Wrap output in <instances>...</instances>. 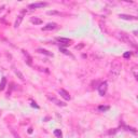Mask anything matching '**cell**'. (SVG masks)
I'll use <instances>...</instances> for the list:
<instances>
[{
  "instance_id": "6da1fadb",
  "label": "cell",
  "mask_w": 138,
  "mask_h": 138,
  "mask_svg": "<svg viewBox=\"0 0 138 138\" xmlns=\"http://www.w3.org/2000/svg\"><path fill=\"white\" fill-rule=\"evenodd\" d=\"M115 33H117L115 36H117V37L119 38L120 40H121L122 42L127 43V44H131L133 48H136V47H137V44H136V41L131 37V36L128 35V33H124V31H117Z\"/></svg>"
},
{
  "instance_id": "7a4b0ae2",
  "label": "cell",
  "mask_w": 138,
  "mask_h": 138,
  "mask_svg": "<svg viewBox=\"0 0 138 138\" xmlns=\"http://www.w3.org/2000/svg\"><path fill=\"white\" fill-rule=\"evenodd\" d=\"M121 69H122V65L121 63H120L119 61H114L112 62V64H111V68H110V77L112 78H118L120 76V72H121Z\"/></svg>"
},
{
  "instance_id": "3957f363",
  "label": "cell",
  "mask_w": 138,
  "mask_h": 138,
  "mask_svg": "<svg viewBox=\"0 0 138 138\" xmlns=\"http://www.w3.org/2000/svg\"><path fill=\"white\" fill-rule=\"evenodd\" d=\"M107 89H108L107 82H103V83H100V85L98 86V93H99V95H100V96L106 95V93H107Z\"/></svg>"
},
{
  "instance_id": "277c9868",
  "label": "cell",
  "mask_w": 138,
  "mask_h": 138,
  "mask_svg": "<svg viewBox=\"0 0 138 138\" xmlns=\"http://www.w3.org/2000/svg\"><path fill=\"white\" fill-rule=\"evenodd\" d=\"M47 96H48V98H49L51 101H53V103L55 104V105L59 106V107H65V106H66V104L64 103V101L58 100V99L55 98V97H53V96H51V95H47Z\"/></svg>"
},
{
  "instance_id": "5b68a950",
  "label": "cell",
  "mask_w": 138,
  "mask_h": 138,
  "mask_svg": "<svg viewBox=\"0 0 138 138\" xmlns=\"http://www.w3.org/2000/svg\"><path fill=\"white\" fill-rule=\"evenodd\" d=\"M47 5H48L47 2H35L29 5L28 8L29 9H38V8H43V7H47Z\"/></svg>"
},
{
  "instance_id": "8992f818",
  "label": "cell",
  "mask_w": 138,
  "mask_h": 138,
  "mask_svg": "<svg viewBox=\"0 0 138 138\" xmlns=\"http://www.w3.org/2000/svg\"><path fill=\"white\" fill-rule=\"evenodd\" d=\"M58 93H59V95H61L62 97H63V98L66 99V100H70L71 96L69 95V93H68L67 91H65V90L61 89V90H58Z\"/></svg>"
},
{
  "instance_id": "52a82bcc",
  "label": "cell",
  "mask_w": 138,
  "mask_h": 138,
  "mask_svg": "<svg viewBox=\"0 0 138 138\" xmlns=\"http://www.w3.org/2000/svg\"><path fill=\"white\" fill-rule=\"evenodd\" d=\"M56 27H57V24L56 23H49V24H47L44 27H42V30H44V31L53 30V29H55Z\"/></svg>"
},
{
  "instance_id": "ba28073f",
  "label": "cell",
  "mask_w": 138,
  "mask_h": 138,
  "mask_svg": "<svg viewBox=\"0 0 138 138\" xmlns=\"http://www.w3.org/2000/svg\"><path fill=\"white\" fill-rule=\"evenodd\" d=\"M56 40L58 41V42H61L62 44H65V45L70 44V42H71V40H70V39H68V38H62V37H58V38H56Z\"/></svg>"
},
{
  "instance_id": "9c48e42d",
  "label": "cell",
  "mask_w": 138,
  "mask_h": 138,
  "mask_svg": "<svg viewBox=\"0 0 138 138\" xmlns=\"http://www.w3.org/2000/svg\"><path fill=\"white\" fill-rule=\"evenodd\" d=\"M119 17H121V19H129V21H135V19H137V17H136V16H133V15H127V14H120Z\"/></svg>"
},
{
  "instance_id": "30bf717a",
  "label": "cell",
  "mask_w": 138,
  "mask_h": 138,
  "mask_svg": "<svg viewBox=\"0 0 138 138\" xmlns=\"http://www.w3.org/2000/svg\"><path fill=\"white\" fill-rule=\"evenodd\" d=\"M23 15H19L17 16V19H16V21H15V23H14V27L15 28H17V27H19V25H21V23L23 22Z\"/></svg>"
},
{
  "instance_id": "8fae6325",
  "label": "cell",
  "mask_w": 138,
  "mask_h": 138,
  "mask_svg": "<svg viewBox=\"0 0 138 138\" xmlns=\"http://www.w3.org/2000/svg\"><path fill=\"white\" fill-rule=\"evenodd\" d=\"M37 52L38 53H41V54H44V55H48V56H53V53H51V52L47 51L44 49H38Z\"/></svg>"
},
{
  "instance_id": "7c38bea8",
  "label": "cell",
  "mask_w": 138,
  "mask_h": 138,
  "mask_svg": "<svg viewBox=\"0 0 138 138\" xmlns=\"http://www.w3.org/2000/svg\"><path fill=\"white\" fill-rule=\"evenodd\" d=\"M30 22L33 24H35V25H41V24H42V19H38V17H31Z\"/></svg>"
},
{
  "instance_id": "4fadbf2b",
  "label": "cell",
  "mask_w": 138,
  "mask_h": 138,
  "mask_svg": "<svg viewBox=\"0 0 138 138\" xmlns=\"http://www.w3.org/2000/svg\"><path fill=\"white\" fill-rule=\"evenodd\" d=\"M5 85H7V79H5V77H2L1 82H0V91H3Z\"/></svg>"
},
{
  "instance_id": "5bb4252c",
  "label": "cell",
  "mask_w": 138,
  "mask_h": 138,
  "mask_svg": "<svg viewBox=\"0 0 138 138\" xmlns=\"http://www.w3.org/2000/svg\"><path fill=\"white\" fill-rule=\"evenodd\" d=\"M22 52H23V54H24V55H25V56H26V58H27V59H26L27 64H28V65H31V61H33V59H31L30 55H29V54L27 53V52H26V51H24V50H23V51H22Z\"/></svg>"
},
{
  "instance_id": "9a60e30c",
  "label": "cell",
  "mask_w": 138,
  "mask_h": 138,
  "mask_svg": "<svg viewBox=\"0 0 138 138\" xmlns=\"http://www.w3.org/2000/svg\"><path fill=\"white\" fill-rule=\"evenodd\" d=\"M14 72H15V75H16L17 77H19V79L22 80V81H24V80H25V78H24V75L19 70H17V69H14Z\"/></svg>"
},
{
  "instance_id": "2e32d148",
  "label": "cell",
  "mask_w": 138,
  "mask_h": 138,
  "mask_svg": "<svg viewBox=\"0 0 138 138\" xmlns=\"http://www.w3.org/2000/svg\"><path fill=\"white\" fill-rule=\"evenodd\" d=\"M54 135L56 136L57 138H62V137H63V134H62L61 129H55V131H54Z\"/></svg>"
},
{
  "instance_id": "e0dca14e",
  "label": "cell",
  "mask_w": 138,
  "mask_h": 138,
  "mask_svg": "<svg viewBox=\"0 0 138 138\" xmlns=\"http://www.w3.org/2000/svg\"><path fill=\"white\" fill-rule=\"evenodd\" d=\"M109 106H99L98 107V110L99 111H101V112H105V111H107V110H109Z\"/></svg>"
},
{
  "instance_id": "ac0fdd59",
  "label": "cell",
  "mask_w": 138,
  "mask_h": 138,
  "mask_svg": "<svg viewBox=\"0 0 138 138\" xmlns=\"http://www.w3.org/2000/svg\"><path fill=\"white\" fill-rule=\"evenodd\" d=\"M59 51H61L63 54H66V55H69V56L73 57V56H72V54H70V53H69V52H68L66 49H64V48H59Z\"/></svg>"
},
{
  "instance_id": "d6986e66",
  "label": "cell",
  "mask_w": 138,
  "mask_h": 138,
  "mask_svg": "<svg viewBox=\"0 0 138 138\" xmlns=\"http://www.w3.org/2000/svg\"><path fill=\"white\" fill-rule=\"evenodd\" d=\"M99 25H100L101 30H103L105 33H108V30H107V28H106V25H105V24H103V23L100 22V23H99Z\"/></svg>"
},
{
  "instance_id": "ffe728a7",
  "label": "cell",
  "mask_w": 138,
  "mask_h": 138,
  "mask_svg": "<svg viewBox=\"0 0 138 138\" xmlns=\"http://www.w3.org/2000/svg\"><path fill=\"white\" fill-rule=\"evenodd\" d=\"M132 71H133V73H134V77H135V79H138V75H137V67H136V66H134V67H133Z\"/></svg>"
},
{
  "instance_id": "44dd1931",
  "label": "cell",
  "mask_w": 138,
  "mask_h": 138,
  "mask_svg": "<svg viewBox=\"0 0 138 138\" xmlns=\"http://www.w3.org/2000/svg\"><path fill=\"white\" fill-rule=\"evenodd\" d=\"M49 15H61V12H57V11H49L48 12Z\"/></svg>"
},
{
  "instance_id": "7402d4cb",
  "label": "cell",
  "mask_w": 138,
  "mask_h": 138,
  "mask_svg": "<svg viewBox=\"0 0 138 138\" xmlns=\"http://www.w3.org/2000/svg\"><path fill=\"white\" fill-rule=\"evenodd\" d=\"M123 56H124V58H128V57L131 56V52H126V53H124Z\"/></svg>"
},
{
  "instance_id": "603a6c76",
  "label": "cell",
  "mask_w": 138,
  "mask_h": 138,
  "mask_svg": "<svg viewBox=\"0 0 138 138\" xmlns=\"http://www.w3.org/2000/svg\"><path fill=\"white\" fill-rule=\"evenodd\" d=\"M31 106H33V107H36V108H37V109H39V106H38V105H36V103H33H33H31Z\"/></svg>"
},
{
  "instance_id": "cb8c5ba5",
  "label": "cell",
  "mask_w": 138,
  "mask_h": 138,
  "mask_svg": "<svg viewBox=\"0 0 138 138\" xmlns=\"http://www.w3.org/2000/svg\"><path fill=\"white\" fill-rule=\"evenodd\" d=\"M28 133H29V134L33 133V128H31V127H30V128H28Z\"/></svg>"
}]
</instances>
